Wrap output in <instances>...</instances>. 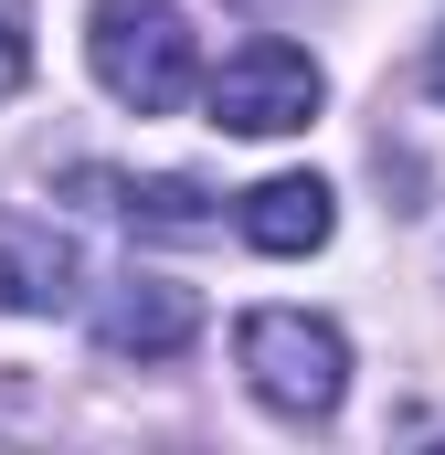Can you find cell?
Instances as JSON below:
<instances>
[{
	"instance_id": "8992f818",
	"label": "cell",
	"mask_w": 445,
	"mask_h": 455,
	"mask_svg": "<svg viewBox=\"0 0 445 455\" xmlns=\"http://www.w3.org/2000/svg\"><path fill=\"white\" fill-rule=\"evenodd\" d=\"M64 191H75V202H107V212H127L138 233H170V243H202V233L222 223L202 180H117V170H75Z\"/></svg>"
},
{
	"instance_id": "ba28073f",
	"label": "cell",
	"mask_w": 445,
	"mask_h": 455,
	"mask_svg": "<svg viewBox=\"0 0 445 455\" xmlns=\"http://www.w3.org/2000/svg\"><path fill=\"white\" fill-rule=\"evenodd\" d=\"M32 75V43H21V0H0V96Z\"/></svg>"
},
{
	"instance_id": "7a4b0ae2",
	"label": "cell",
	"mask_w": 445,
	"mask_h": 455,
	"mask_svg": "<svg viewBox=\"0 0 445 455\" xmlns=\"http://www.w3.org/2000/svg\"><path fill=\"white\" fill-rule=\"evenodd\" d=\"M233 360H244L255 403L287 413V424H329L339 392H350V339L329 318H308V307H255L233 329Z\"/></svg>"
},
{
	"instance_id": "6da1fadb",
	"label": "cell",
	"mask_w": 445,
	"mask_h": 455,
	"mask_svg": "<svg viewBox=\"0 0 445 455\" xmlns=\"http://www.w3.org/2000/svg\"><path fill=\"white\" fill-rule=\"evenodd\" d=\"M85 64H96V85H107L117 107L138 116H170L191 96V21H181V0H96L85 11Z\"/></svg>"
},
{
	"instance_id": "52a82bcc",
	"label": "cell",
	"mask_w": 445,
	"mask_h": 455,
	"mask_svg": "<svg viewBox=\"0 0 445 455\" xmlns=\"http://www.w3.org/2000/svg\"><path fill=\"white\" fill-rule=\"evenodd\" d=\"M75 297V243H53L43 223H11L0 233V307H64Z\"/></svg>"
},
{
	"instance_id": "3957f363",
	"label": "cell",
	"mask_w": 445,
	"mask_h": 455,
	"mask_svg": "<svg viewBox=\"0 0 445 455\" xmlns=\"http://www.w3.org/2000/svg\"><path fill=\"white\" fill-rule=\"evenodd\" d=\"M319 116V64L297 53V43H276V32H255V43H233L213 75V127L233 138H287V127H308Z\"/></svg>"
},
{
	"instance_id": "277c9868",
	"label": "cell",
	"mask_w": 445,
	"mask_h": 455,
	"mask_svg": "<svg viewBox=\"0 0 445 455\" xmlns=\"http://www.w3.org/2000/svg\"><path fill=\"white\" fill-rule=\"evenodd\" d=\"M191 329H202V297H191V286H159V275L117 286L107 318H96L107 360H170V349H191Z\"/></svg>"
},
{
	"instance_id": "5b68a950",
	"label": "cell",
	"mask_w": 445,
	"mask_h": 455,
	"mask_svg": "<svg viewBox=\"0 0 445 455\" xmlns=\"http://www.w3.org/2000/svg\"><path fill=\"white\" fill-rule=\"evenodd\" d=\"M233 223H244L255 254H319L339 212H329V180H319V170H276V180H255V191H244V212H233Z\"/></svg>"
}]
</instances>
